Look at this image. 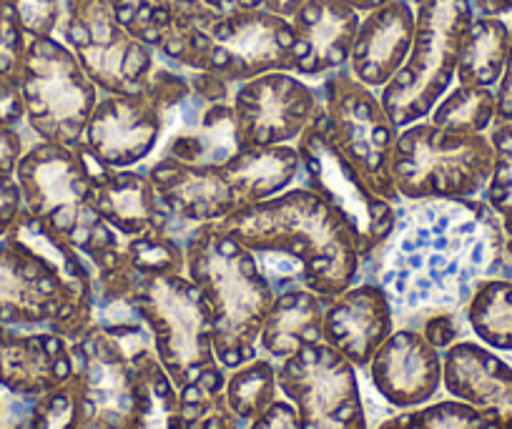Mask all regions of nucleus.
I'll use <instances>...</instances> for the list:
<instances>
[{"label": "nucleus", "instance_id": "nucleus-42", "mask_svg": "<svg viewBox=\"0 0 512 429\" xmlns=\"http://www.w3.org/2000/svg\"><path fill=\"white\" fill-rule=\"evenodd\" d=\"M304 3H307V0H264V11L274 13V16H282L289 21Z\"/></svg>", "mask_w": 512, "mask_h": 429}, {"label": "nucleus", "instance_id": "nucleus-15", "mask_svg": "<svg viewBox=\"0 0 512 429\" xmlns=\"http://www.w3.org/2000/svg\"><path fill=\"white\" fill-rule=\"evenodd\" d=\"M277 384L297 409L299 429H369L357 367L329 344L304 347L279 362Z\"/></svg>", "mask_w": 512, "mask_h": 429}, {"label": "nucleus", "instance_id": "nucleus-5", "mask_svg": "<svg viewBox=\"0 0 512 429\" xmlns=\"http://www.w3.org/2000/svg\"><path fill=\"white\" fill-rule=\"evenodd\" d=\"M141 169L179 224H219L251 204L302 184L297 146L246 149L221 166H194L156 156Z\"/></svg>", "mask_w": 512, "mask_h": 429}, {"label": "nucleus", "instance_id": "nucleus-44", "mask_svg": "<svg viewBox=\"0 0 512 429\" xmlns=\"http://www.w3.org/2000/svg\"><path fill=\"white\" fill-rule=\"evenodd\" d=\"M26 422H28V417H21V419H16V422H11L8 427H3V429H26Z\"/></svg>", "mask_w": 512, "mask_h": 429}, {"label": "nucleus", "instance_id": "nucleus-11", "mask_svg": "<svg viewBox=\"0 0 512 429\" xmlns=\"http://www.w3.org/2000/svg\"><path fill=\"white\" fill-rule=\"evenodd\" d=\"M26 118L38 141L78 146L101 91L58 36L33 38L16 73Z\"/></svg>", "mask_w": 512, "mask_h": 429}, {"label": "nucleus", "instance_id": "nucleus-39", "mask_svg": "<svg viewBox=\"0 0 512 429\" xmlns=\"http://www.w3.org/2000/svg\"><path fill=\"white\" fill-rule=\"evenodd\" d=\"M510 53H507V68L497 86V121H512V13H510Z\"/></svg>", "mask_w": 512, "mask_h": 429}, {"label": "nucleus", "instance_id": "nucleus-14", "mask_svg": "<svg viewBox=\"0 0 512 429\" xmlns=\"http://www.w3.org/2000/svg\"><path fill=\"white\" fill-rule=\"evenodd\" d=\"M56 36L101 93H139L161 61L118 23L111 0H63Z\"/></svg>", "mask_w": 512, "mask_h": 429}, {"label": "nucleus", "instance_id": "nucleus-37", "mask_svg": "<svg viewBox=\"0 0 512 429\" xmlns=\"http://www.w3.org/2000/svg\"><path fill=\"white\" fill-rule=\"evenodd\" d=\"M23 214V194L16 176L0 174V241L6 239L8 231L16 226L18 216Z\"/></svg>", "mask_w": 512, "mask_h": 429}, {"label": "nucleus", "instance_id": "nucleus-27", "mask_svg": "<svg viewBox=\"0 0 512 429\" xmlns=\"http://www.w3.org/2000/svg\"><path fill=\"white\" fill-rule=\"evenodd\" d=\"M507 53H510V26L505 18L477 16L475 13L465 38H462L455 83L497 91L502 76H505Z\"/></svg>", "mask_w": 512, "mask_h": 429}, {"label": "nucleus", "instance_id": "nucleus-23", "mask_svg": "<svg viewBox=\"0 0 512 429\" xmlns=\"http://www.w3.org/2000/svg\"><path fill=\"white\" fill-rule=\"evenodd\" d=\"M294 73L304 81H324L349 63L362 13L339 0H307L292 18Z\"/></svg>", "mask_w": 512, "mask_h": 429}, {"label": "nucleus", "instance_id": "nucleus-46", "mask_svg": "<svg viewBox=\"0 0 512 429\" xmlns=\"http://www.w3.org/2000/svg\"><path fill=\"white\" fill-rule=\"evenodd\" d=\"M0 6H3V0H0Z\"/></svg>", "mask_w": 512, "mask_h": 429}, {"label": "nucleus", "instance_id": "nucleus-30", "mask_svg": "<svg viewBox=\"0 0 512 429\" xmlns=\"http://www.w3.org/2000/svg\"><path fill=\"white\" fill-rule=\"evenodd\" d=\"M277 369L279 364L274 359L259 354L251 362L241 364V367L231 369V374H226L224 397L241 429L249 427L259 414L267 412L279 399Z\"/></svg>", "mask_w": 512, "mask_h": 429}, {"label": "nucleus", "instance_id": "nucleus-6", "mask_svg": "<svg viewBox=\"0 0 512 429\" xmlns=\"http://www.w3.org/2000/svg\"><path fill=\"white\" fill-rule=\"evenodd\" d=\"M108 166L83 146L36 141L16 169L23 209L66 236L91 266L118 246L116 231L93 214V194Z\"/></svg>", "mask_w": 512, "mask_h": 429}, {"label": "nucleus", "instance_id": "nucleus-33", "mask_svg": "<svg viewBox=\"0 0 512 429\" xmlns=\"http://www.w3.org/2000/svg\"><path fill=\"white\" fill-rule=\"evenodd\" d=\"M36 141L16 78H0V174L16 176L18 164Z\"/></svg>", "mask_w": 512, "mask_h": 429}, {"label": "nucleus", "instance_id": "nucleus-10", "mask_svg": "<svg viewBox=\"0 0 512 429\" xmlns=\"http://www.w3.org/2000/svg\"><path fill=\"white\" fill-rule=\"evenodd\" d=\"M189 73L159 61L139 93H101L83 146L108 169H139L159 151L171 113L189 93Z\"/></svg>", "mask_w": 512, "mask_h": 429}, {"label": "nucleus", "instance_id": "nucleus-17", "mask_svg": "<svg viewBox=\"0 0 512 429\" xmlns=\"http://www.w3.org/2000/svg\"><path fill=\"white\" fill-rule=\"evenodd\" d=\"M292 21L269 11L214 16L206 26L199 71L244 83L274 71L294 73Z\"/></svg>", "mask_w": 512, "mask_h": 429}, {"label": "nucleus", "instance_id": "nucleus-21", "mask_svg": "<svg viewBox=\"0 0 512 429\" xmlns=\"http://www.w3.org/2000/svg\"><path fill=\"white\" fill-rule=\"evenodd\" d=\"M395 327V309L382 286L372 279H359L347 292L329 299L322 319V342L359 372L369 367L374 352Z\"/></svg>", "mask_w": 512, "mask_h": 429}, {"label": "nucleus", "instance_id": "nucleus-31", "mask_svg": "<svg viewBox=\"0 0 512 429\" xmlns=\"http://www.w3.org/2000/svg\"><path fill=\"white\" fill-rule=\"evenodd\" d=\"M490 141L495 149L492 176L482 199L487 201L500 219L505 234V266L502 276L512 279V121H495L490 128Z\"/></svg>", "mask_w": 512, "mask_h": 429}, {"label": "nucleus", "instance_id": "nucleus-36", "mask_svg": "<svg viewBox=\"0 0 512 429\" xmlns=\"http://www.w3.org/2000/svg\"><path fill=\"white\" fill-rule=\"evenodd\" d=\"M18 23L26 31L28 41L33 38L56 36L61 23L63 0H11Z\"/></svg>", "mask_w": 512, "mask_h": 429}, {"label": "nucleus", "instance_id": "nucleus-35", "mask_svg": "<svg viewBox=\"0 0 512 429\" xmlns=\"http://www.w3.org/2000/svg\"><path fill=\"white\" fill-rule=\"evenodd\" d=\"M181 414H184V429H241L236 417L226 404L224 392L209 394L201 387L179 389Z\"/></svg>", "mask_w": 512, "mask_h": 429}, {"label": "nucleus", "instance_id": "nucleus-29", "mask_svg": "<svg viewBox=\"0 0 512 429\" xmlns=\"http://www.w3.org/2000/svg\"><path fill=\"white\" fill-rule=\"evenodd\" d=\"M467 329L492 352L512 354V279L490 276L465 304Z\"/></svg>", "mask_w": 512, "mask_h": 429}, {"label": "nucleus", "instance_id": "nucleus-9", "mask_svg": "<svg viewBox=\"0 0 512 429\" xmlns=\"http://www.w3.org/2000/svg\"><path fill=\"white\" fill-rule=\"evenodd\" d=\"M495 164L490 133L435 126L430 118L400 128L392 179L402 201L480 199Z\"/></svg>", "mask_w": 512, "mask_h": 429}, {"label": "nucleus", "instance_id": "nucleus-40", "mask_svg": "<svg viewBox=\"0 0 512 429\" xmlns=\"http://www.w3.org/2000/svg\"><path fill=\"white\" fill-rule=\"evenodd\" d=\"M204 6L216 16H231V13L264 11V0H204Z\"/></svg>", "mask_w": 512, "mask_h": 429}, {"label": "nucleus", "instance_id": "nucleus-19", "mask_svg": "<svg viewBox=\"0 0 512 429\" xmlns=\"http://www.w3.org/2000/svg\"><path fill=\"white\" fill-rule=\"evenodd\" d=\"M76 374L71 342L51 329L0 324V387L13 397L36 402Z\"/></svg>", "mask_w": 512, "mask_h": 429}, {"label": "nucleus", "instance_id": "nucleus-28", "mask_svg": "<svg viewBox=\"0 0 512 429\" xmlns=\"http://www.w3.org/2000/svg\"><path fill=\"white\" fill-rule=\"evenodd\" d=\"M126 429H184L179 387L171 382L154 347L141 357Z\"/></svg>", "mask_w": 512, "mask_h": 429}, {"label": "nucleus", "instance_id": "nucleus-7", "mask_svg": "<svg viewBox=\"0 0 512 429\" xmlns=\"http://www.w3.org/2000/svg\"><path fill=\"white\" fill-rule=\"evenodd\" d=\"M128 307L149 327L159 362L176 387L196 384L209 394L224 392L226 369L214 352L209 304L186 271L144 279Z\"/></svg>", "mask_w": 512, "mask_h": 429}, {"label": "nucleus", "instance_id": "nucleus-2", "mask_svg": "<svg viewBox=\"0 0 512 429\" xmlns=\"http://www.w3.org/2000/svg\"><path fill=\"white\" fill-rule=\"evenodd\" d=\"M216 226L254 251L274 292L304 286L334 299L362 279L364 261L354 236L337 211L304 184L246 206Z\"/></svg>", "mask_w": 512, "mask_h": 429}, {"label": "nucleus", "instance_id": "nucleus-18", "mask_svg": "<svg viewBox=\"0 0 512 429\" xmlns=\"http://www.w3.org/2000/svg\"><path fill=\"white\" fill-rule=\"evenodd\" d=\"M234 108L249 149H274L294 146L324 111V103L319 86L297 73L274 71L239 83Z\"/></svg>", "mask_w": 512, "mask_h": 429}, {"label": "nucleus", "instance_id": "nucleus-13", "mask_svg": "<svg viewBox=\"0 0 512 429\" xmlns=\"http://www.w3.org/2000/svg\"><path fill=\"white\" fill-rule=\"evenodd\" d=\"M294 146L302 161V184L317 191L337 211L357 241L362 261H367L395 229L397 206L372 191L364 176L334 146L324 111L309 123Z\"/></svg>", "mask_w": 512, "mask_h": 429}, {"label": "nucleus", "instance_id": "nucleus-24", "mask_svg": "<svg viewBox=\"0 0 512 429\" xmlns=\"http://www.w3.org/2000/svg\"><path fill=\"white\" fill-rule=\"evenodd\" d=\"M93 214L103 221L121 241L169 231L189 236V226L179 224L161 201L159 191L151 184L144 169H108L98 184L91 204Z\"/></svg>", "mask_w": 512, "mask_h": 429}, {"label": "nucleus", "instance_id": "nucleus-41", "mask_svg": "<svg viewBox=\"0 0 512 429\" xmlns=\"http://www.w3.org/2000/svg\"><path fill=\"white\" fill-rule=\"evenodd\" d=\"M477 16H497L505 18L512 13V0H472Z\"/></svg>", "mask_w": 512, "mask_h": 429}, {"label": "nucleus", "instance_id": "nucleus-26", "mask_svg": "<svg viewBox=\"0 0 512 429\" xmlns=\"http://www.w3.org/2000/svg\"><path fill=\"white\" fill-rule=\"evenodd\" d=\"M327 304V297H319L304 286H289L277 292L259 334V352L279 364L299 349L322 342V319Z\"/></svg>", "mask_w": 512, "mask_h": 429}, {"label": "nucleus", "instance_id": "nucleus-38", "mask_svg": "<svg viewBox=\"0 0 512 429\" xmlns=\"http://www.w3.org/2000/svg\"><path fill=\"white\" fill-rule=\"evenodd\" d=\"M246 429H299L297 409L289 399H277L267 412L259 414Z\"/></svg>", "mask_w": 512, "mask_h": 429}, {"label": "nucleus", "instance_id": "nucleus-8", "mask_svg": "<svg viewBox=\"0 0 512 429\" xmlns=\"http://www.w3.org/2000/svg\"><path fill=\"white\" fill-rule=\"evenodd\" d=\"M415 38L405 66L379 91L397 128L425 121L455 86L462 38L475 18L472 0H412Z\"/></svg>", "mask_w": 512, "mask_h": 429}, {"label": "nucleus", "instance_id": "nucleus-32", "mask_svg": "<svg viewBox=\"0 0 512 429\" xmlns=\"http://www.w3.org/2000/svg\"><path fill=\"white\" fill-rule=\"evenodd\" d=\"M427 118L435 126L452 128V131L490 133L492 123L497 121V91L455 83Z\"/></svg>", "mask_w": 512, "mask_h": 429}, {"label": "nucleus", "instance_id": "nucleus-3", "mask_svg": "<svg viewBox=\"0 0 512 429\" xmlns=\"http://www.w3.org/2000/svg\"><path fill=\"white\" fill-rule=\"evenodd\" d=\"M93 319L91 261L66 236L23 209L0 241V324L51 329L73 342Z\"/></svg>", "mask_w": 512, "mask_h": 429}, {"label": "nucleus", "instance_id": "nucleus-34", "mask_svg": "<svg viewBox=\"0 0 512 429\" xmlns=\"http://www.w3.org/2000/svg\"><path fill=\"white\" fill-rule=\"evenodd\" d=\"M377 429H490V422L480 409L450 397L405 409L402 414L379 422Z\"/></svg>", "mask_w": 512, "mask_h": 429}, {"label": "nucleus", "instance_id": "nucleus-20", "mask_svg": "<svg viewBox=\"0 0 512 429\" xmlns=\"http://www.w3.org/2000/svg\"><path fill=\"white\" fill-rule=\"evenodd\" d=\"M367 369L379 397L397 409L432 402L442 389V352L415 327L395 329Z\"/></svg>", "mask_w": 512, "mask_h": 429}, {"label": "nucleus", "instance_id": "nucleus-43", "mask_svg": "<svg viewBox=\"0 0 512 429\" xmlns=\"http://www.w3.org/2000/svg\"><path fill=\"white\" fill-rule=\"evenodd\" d=\"M339 3H344V6L354 8V11H359L364 16V13L374 11V8L384 6V3H390V0H339Z\"/></svg>", "mask_w": 512, "mask_h": 429}, {"label": "nucleus", "instance_id": "nucleus-4", "mask_svg": "<svg viewBox=\"0 0 512 429\" xmlns=\"http://www.w3.org/2000/svg\"><path fill=\"white\" fill-rule=\"evenodd\" d=\"M186 276L204 294L214 324V352L226 372L259 357V334L274 286L254 251L216 224H201L184 241Z\"/></svg>", "mask_w": 512, "mask_h": 429}, {"label": "nucleus", "instance_id": "nucleus-1", "mask_svg": "<svg viewBox=\"0 0 512 429\" xmlns=\"http://www.w3.org/2000/svg\"><path fill=\"white\" fill-rule=\"evenodd\" d=\"M505 234L482 199H425L397 206L395 229L364 261L362 279L377 281L395 324L415 327L442 312H462L475 286L502 276Z\"/></svg>", "mask_w": 512, "mask_h": 429}, {"label": "nucleus", "instance_id": "nucleus-16", "mask_svg": "<svg viewBox=\"0 0 512 429\" xmlns=\"http://www.w3.org/2000/svg\"><path fill=\"white\" fill-rule=\"evenodd\" d=\"M189 73V93L171 113L156 156L194 166H221L249 149L234 108L236 83L204 71Z\"/></svg>", "mask_w": 512, "mask_h": 429}, {"label": "nucleus", "instance_id": "nucleus-25", "mask_svg": "<svg viewBox=\"0 0 512 429\" xmlns=\"http://www.w3.org/2000/svg\"><path fill=\"white\" fill-rule=\"evenodd\" d=\"M415 38V8L412 0H390L364 13L349 53L347 71L362 86L382 91L405 66Z\"/></svg>", "mask_w": 512, "mask_h": 429}, {"label": "nucleus", "instance_id": "nucleus-12", "mask_svg": "<svg viewBox=\"0 0 512 429\" xmlns=\"http://www.w3.org/2000/svg\"><path fill=\"white\" fill-rule=\"evenodd\" d=\"M319 91L334 146L364 176L372 191L400 206L402 196L392 179V156L400 128L387 116L379 93L362 86L347 68L319 81Z\"/></svg>", "mask_w": 512, "mask_h": 429}, {"label": "nucleus", "instance_id": "nucleus-45", "mask_svg": "<svg viewBox=\"0 0 512 429\" xmlns=\"http://www.w3.org/2000/svg\"><path fill=\"white\" fill-rule=\"evenodd\" d=\"M0 417H3V399H0Z\"/></svg>", "mask_w": 512, "mask_h": 429}, {"label": "nucleus", "instance_id": "nucleus-22", "mask_svg": "<svg viewBox=\"0 0 512 429\" xmlns=\"http://www.w3.org/2000/svg\"><path fill=\"white\" fill-rule=\"evenodd\" d=\"M442 387L485 414L490 429H512V364L485 344L460 339L442 352Z\"/></svg>", "mask_w": 512, "mask_h": 429}]
</instances>
